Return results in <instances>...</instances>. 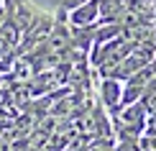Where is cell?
Segmentation results:
<instances>
[{"label": "cell", "mask_w": 156, "mask_h": 151, "mask_svg": "<svg viewBox=\"0 0 156 151\" xmlns=\"http://www.w3.org/2000/svg\"><path fill=\"white\" fill-rule=\"evenodd\" d=\"M97 92H100V105L105 108V113L110 118H115L123 110V82L113 80V77H100L97 82Z\"/></svg>", "instance_id": "1"}, {"label": "cell", "mask_w": 156, "mask_h": 151, "mask_svg": "<svg viewBox=\"0 0 156 151\" xmlns=\"http://www.w3.org/2000/svg\"><path fill=\"white\" fill-rule=\"evenodd\" d=\"M97 18H100V0H87L84 5L69 10L67 23L72 26V28H82V26H95Z\"/></svg>", "instance_id": "2"}, {"label": "cell", "mask_w": 156, "mask_h": 151, "mask_svg": "<svg viewBox=\"0 0 156 151\" xmlns=\"http://www.w3.org/2000/svg\"><path fill=\"white\" fill-rule=\"evenodd\" d=\"M84 3H87V0H56V5H59L62 10H74V8H80Z\"/></svg>", "instance_id": "3"}]
</instances>
